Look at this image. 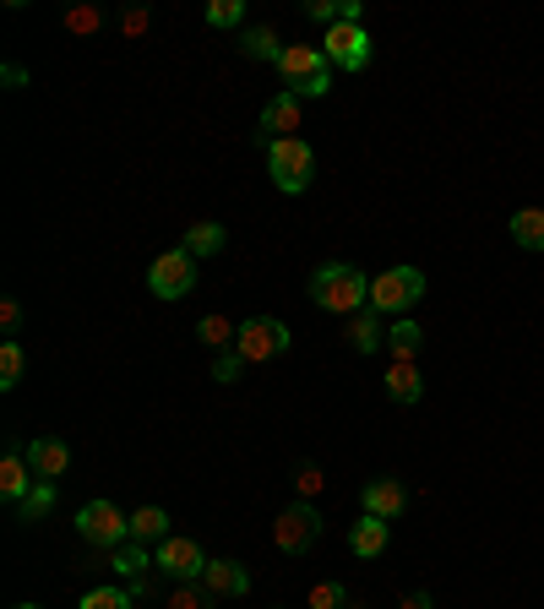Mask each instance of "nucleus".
Returning a JSON list of instances; mask_svg holds the SVG:
<instances>
[{
	"label": "nucleus",
	"instance_id": "obj_23",
	"mask_svg": "<svg viewBox=\"0 0 544 609\" xmlns=\"http://www.w3.org/2000/svg\"><path fill=\"white\" fill-rule=\"evenodd\" d=\"M180 251H186V256H197V262H202V256H218V251H223V229H218V223H191Z\"/></svg>",
	"mask_w": 544,
	"mask_h": 609
},
{
	"label": "nucleus",
	"instance_id": "obj_6",
	"mask_svg": "<svg viewBox=\"0 0 544 609\" xmlns=\"http://www.w3.org/2000/svg\"><path fill=\"white\" fill-rule=\"evenodd\" d=\"M76 534L87 544H98V549H115V544L132 539V517H121L115 501H87L76 512Z\"/></svg>",
	"mask_w": 544,
	"mask_h": 609
},
{
	"label": "nucleus",
	"instance_id": "obj_9",
	"mask_svg": "<svg viewBox=\"0 0 544 609\" xmlns=\"http://www.w3.org/2000/svg\"><path fill=\"white\" fill-rule=\"evenodd\" d=\"M153 566L164 577H175V582H202L207 555L197 539H164V544H153Z\"/></svg>",
	"mask_w": 544,
	"mask_h": 609
},
{
	"label": "nucleus",
	"instance_id": "obj_30",
	"mask_svg": "<svg viewBox=\"0 0 544 609\" xmlns=\"http://www.w3.org/2000/svg\"><path fill=\"white\" fill-rule=\"evenodd\" d=\"M305 609H348L343 582H316V588H311V599H305Z\"/></svg>",
	"mask_w": 544,
	"mask_h": 609
},
{
	"label": "nucleus",
	"instance_id": "obj_20",
	"mask_svg": "<svg viewBox=\"0 0 544 609\" xmlns=\"http://www.w3.org/2000/svg\"><path fill=\"white\" fill-rule=\"evenodd\" d=\"M132 539L136 544H164L169 539V512H164V506H142V512H132Z\"/></svg>",
	"mask_w": 544,
	"mask_h": 609
},
{
	"label": "nucleus",
	"instance_id": "obj_17",
	"mask_svg": "<svg viewBox=\"0 0 544 609\" xmlns=\"http://www.w3.org/2000/svg\"><path fill=\"white\" fill-rule=\"evenodd\" d=\"M387 398H393V403H419V398H425V370H419V365H398V359H393V365H387Z\"/></svg>",
	"mask_w": 544,
	"mask_h": 609
},
{
	"label": "nucleus",
	"instance_id": "obj_2",
	"mask_svg": "<svg viewBox=\"0 0 544 609\" xmlns=\"http://www.w3.org/2000/svg\"><path fill=\"white\" fill-rule=\"evenodd\" d=\"M278 71H283V82H289L294 98H322V93H333V61H327L316 44H289V50L278 55Z\"/></svg>",
	"mask_w": 544,
	"mask_h": 609
},
{
	"label": "nucleus",
	"instance_id": "obj_14",
	"mask_svg": "<svg viewBox=\"0 0 544 609\" xmlns=\"http://www.w3.org/2000/svg\"><path fill=\"white\" fill-rule=\"evenodd\" d=\"M294 132H300V98L294 93H278L268 109H262V136L268 141H289Z\"/></svg>",
	"mask_w": 544,
	"mask_h": 609
},
{
	"label": "nucleus",
	"instance_id": "obj_38",
	"mask_svg": "<svg viewBox=\"0 0 544 609\" xmlns=\"http://www.w3.org/2000/svg\"><path fill=\"white\" fill-rule=\"evenodd\" d=\"M17 609H39V605H17Z\"/></svg>",
	"mask_w": 544,
	"mask_h": 609
},
{
	"label": "nucleus",
	"instance_id": "obj_13",
	"mask_svg": "<svg viewBox=\"0 0 544 609\" xmlns=\"http://www.w3.org/2000/svg\"><path fill=\"white\" fill-rule=\"evenodd\" d=\"M202 588L212 599H240V594H251V571L240 560H207Z\"/></svg>",
	"mask_w": 544,
	"mask_h": 609
},
{
	"label": "nucleus",
	"instance_id": "obj_19",
	"mask_svg": "<svg viewBox=\"0 0 544 609\" xmlns=\"http://www.w3.org/2000/svg\"><path fill=\"white\" fill-rule=\"evenodd\" d=\"M109 571H121V577H147V571H153V555H147V549H142V544L136 539H126V544H115V549H109Z\"/></svg>",
	"mask_w": 544,
	"mask_h": 609
},
{
	"label": "nucleus",
	"instance_id": "obj_16",
	"mask_svg": "<svg viewBox=\"0 0 544 609\" xmlns=\"http://www.w3.org/2000/svg\"><path fill=\"white\" fill-rule=\"evenodd\" d=\"M387 544H393V528H387L381 517H359V523H354V534H348V549H354L359 560H376Z\"/></svg>",
	"mask_w": 544,
	"mask_h": 609
},
{
	"label": "nucleus",
	"instance_id": "obj_5",
	"mask_svg": "<svg viewBox=\"0 0 544 609\" xmlns=\"http://www.w3.org/2000/svg\"><path fill=\"white\" fill-rule=\"evenodd\" d=\"M316 539H322V512H316L311 501H294V506H283V512H278V523H272V544H278L283 555H305Z\"/></svg>",
	"mask_w": 544,
	"mask_h": 609
},
{
	"label": "nucleus",
	"instance_id": "obj_36",
	"mask_svg": "<svg viewBox=\"0 0 544 609\" xmlns=\"http://www.w3.org/2000/svg\"><path fill=\"white\" fill-rule=\"evenodd\" d=\"M398 609H436V599H430L425 588H414V594H404V599H398Z\"/></svg>",
	"mask_w": 544,
	"mask_h": 609
},
{
	"label": "nucleus",
	"instance_id": "obj_12",
	"mask_svg": "<svg viewBox=\"0 0 544 609\" xmlns=\"http://www.w3.org/2000/svg\"><path fill=\"white\" fill-rule=\"evenodd\" d=\"M28 469H33V479H55L71 469V447L61 441V435H39V441H28Z\"/></svg>",
	"mask_w": 544,
	"mask_h": 609
},
{
	"label": "nucleus",
	"instance_id": "obj_24",
	"mask_svg": "<svg viewBox=\"0 0 544 609\" xmlns=\"http://www.w3.org/2000/svg\"><path fill=\"white\" fill-rule=\"evenodd\" d=\"M419 343H425V333H419V322H408V316L393 327V333H387V348H393V359H398V365H414Z\"/></svg>",
	"mask_w": 544,
	"mask_h": 609
},
{
	"label": "nucleus",
	"instance_id": "obj_32",
	"mask_svg": "<svg viewBox=\"0 0 544 609\" xmlns=\"http://www.w3.org/2000/svg\"><path fill=\"white\" fill-rule=\"evenodd\" d=\"M322 484H327V479H322V469H316V463H300V469H294V490H300V501H311Z\"/></svg>",
	"mask_w": 544,
	"mask_h": 609
},
{
	"label": "nucleus",
	"instance_id": "obj_1",
	"mask_svg": "<svg viewBox=\"0 0 544 609\" xmlns=\"http://www.w3.org/2000/svg\"><path fill=\"white\" fill-rule=\"evenodd\" d=\"M311 300L333 316H359L370 305V277L354 262H327V267L311 272Z\"/></svg>",
	"mask_w": 544,
	"mask_h": 609
},
{
	"label": "nucleus",
	"instance_id": "obj_34",
	"mask_svg": "<svg viewBox=\"0 0 544 609\" xmlns=\"http://www.w3.org/2000/svg\"><path fill=\"white\" fill-rule=\"evenodd\" d=\"M66 28H71V33H93V28H98V11H93V6H82V11H66Z\"/></svg>",
	"mask_w": 544,
	"mask_h": 609
},
{
	"label": "nucleus",
	"instance_id": "obj_22",
	"mask_svg": "<svg viewBox=\"0 0 544 609\" xmlns=\"http://www.w3.org/2000/svg\"><path fill=\"white\" fill-rule=\"evenodd\" d=\"M50 512H55V484L39 479V484L17 501V523H39V517H50Z\"/></svg>",
	"mask_w": 544,
	"mask_h": 609
},
{
	"label": "nucleus",
	"instance_id": "obj_15",
	"mask_svg": "<svg viewBox=\"0 0 544 609\" xmlns=\"http://www.w3.org/2000/svg\"><path fill=\"white\" fill-rule=\"evenodd\" d=\"M33 484H39V479H33V469H28V447H11V452H6V463H0V495L17 506Z\"/></svg>",
	"mask_w": 544,
	"mask_h": 609
},
{
	"label": "nucleus",
	"instance_id": "obj_29",
	"mask_svg": "<svg viewBox=\"0 0 544 609\" xmlns=\"http://www.w3.org/2000/svg\"><path fill=\"white\" fill-rule=\"evenodd\" d=\"M169 609H212V594H207L202 582H180L169 594Z\"/></svg>",
	"mask_w": 544,
	"mask_h": 609
},
{
	"label": "nucleus",
	"instance_id": "obj_11",
	"mask_svg": "<svg viewBox=\"0 0 544 609\" xmlns=\"http://www.w3.org/2000/svg\"><path fill=\"white\" fill-rule=\"evenodd\" d=\"M359 506H365V517H381V523H393V517H404L408 506V484L393 474L370 479L365 490H359Z\"/></svg>",
	"mask_w": 544,
	"mask_h": 609
},
{
	"label": "nucleus",
	"instance_id": "obj_27",
	"mask_svg": "<svg viewBox=\"0 0 544 609\" xmlns=\"http://www.w3.org/2000/svg\"><path fill=\"white\" fill-rule=\"evenodd\" d=\"M22 370H28V348H22L17 338H6L0 343V387L11 392V387L22 381Z\"/></svg>",
	"mask_w": 544,
	"mask_h": 609
},
{
	"label": "nucleus",
	"instance_id": "obj_26",
	"mask_svg": "<svg viewBox=\"0 0 544 609\" xmlns=\"http://www.w3.org/2000/svg\"><path fill=\"white\" fill-rule=\"evenodd\" d=\"M132 605H136L132 588H121V582H104V588H87L76 609H132Z\"/></svg>",
	"mask_w": 544,
	"mask_h": 609
},
{
	"label": "nucleus",
	"instance_id": "obj_31",
	"mask_svg": "<svg viewBox=\"0 0 544 609\" xmlns=\"http://www.w3.org/2000/svg\"><path fill=\"white\" fill-rule=\"evenodd\" d=\"M240 17H245L240 0H212V6H207V22H212V28H234Z\"/></svg>",
	"mask_w": 544,
	"mask_h": 609
},
{
	"label": "nucleus",
	"instance_id": "obj_35",
	"mask_svg": "<svg viewBox=\"0 0 544 609\" xmlns=\"http://www.w3.org/2000/svg\"><path fill=\"white\" fill-rule=\"evenodd\" d=\"M0 327H6V333L22 327V305H17V300H0Z\"/></svg>",
	"mask_w": 544,
	"mask_h": 609
},
{
	"label": "nucleus",
	"instance_id": "obj_33",
	"mask_svg": "<svg viewBox=\"0 0 544 609\" xmlns=\"http://www.w3.org/2000/svg\"><path fill=\"white\" fill-rule=\"evenodd\" d=\"M240 370H245V359H240V354H234V348H229V354H218V359H212V381H223V387H229V381H234V376H240Z\"/></svg>",
	"mask_w": 544,
	"mask_h": 609
},
{
	"label": "nucleus",
	"instance_id": "obj_10",
	"mask_svg": "<svg viewBox=\"0 0 544 609\" xmlns=\"http://www.w3.org/2000/svg\"><path fill=\"white\" fill-rule=\"evenodd\" d=\"M322 55L333 61V71H365V61H370V33L359 22H338V28H327Z\"/></svg>",
	"mask_w": 544,
	"mask_h": 609
},
{
	"label": "nucleus",
	"instance_id": "obj_7",
	"mask_svg": "<svg viewBox=\"0 0 544 609\" xmlns=\"http://www.w3.org/2000/svg\"><path fill=\"white\" fill-rule=\"evenodd\" d=\"M289 348V327L278 322V316H251V322H240V338H234V354L245 359V365H268Z\"/></svg>",
	"mask_w": 544,
	"mask_h": 609
},
{
	"label": "nucleus",
	"instance_id": "obj_8",
	"mask_svg": "<svg viewBox=\"0 0 544 609\" xmlns=\"http://www.w3.org/2000/svg\"><path fill=\"white\" fill-rule=\"evenodd\" d=\"M147 288H153L158 300H180V294H191V288H197V256H186V251H164V256L147 267Z\"/></svg>",
	"mask_w": 544,
	"mask_h": 609
},
{
	"label": "nucleus",
	"instance_id": "obj_18",
	"mask_svg": "<svg viewBox=\"0 0 544 609\" xmlns=\"http://www.w3.org/2000/svg\"><path fill=\"white\" fill-rule=\"evenodd\" d=\"M348 348H354V354H376V348H381V316H376L370 305H365L359 316H348Z\"/></svg>",
	"mask_w": 544,
	"mask_h": 609
},
{
	"label": "nucleus",
	"instance_id": "obj_28",
	"mask_svg": "<svg viewBox=\"0 0 544 609\" xmlns=\"http://www.w3.org/2000/svg\"><path fill=\"white\" fill-rule=\"evenodd\" d=\"M197 338H202L207 348H234L240 327H234L229 316H202V322H197Z\"/></svg>",
	"mask_w": 544,
	"mask_h": 609
},
{
	"label": "nucleus",
	"instance_id": "obj_39",
	"mask_svg": "<svg viewBox=\"0 0 544 609\" xmlns=\"http://www.w3.org/2000/svg\"><path fill=\"white\" fill-rule=\"evenodd\" d=\"M348 609H359V605H348Z\"/></svg>",
	"mask_w": 544,
	"mask_h": 609
},
{
	"label": "nucleus",
	"instance_id": "obj_25",
	"mask_svg": "<svg viewBox=\"0 0 544 609\" xmlns=\"http://www.w3.org/2000/svg\"><path fill=\"white\" fill-rule=\"evenodd\" d=\"M240 50H245L251 61H272V66H278V55H283L289 44H278V33H272V28H251V33L240 39Z\"/></svg>",
	"mask_w": 544,
	"mask_h": 609
},
{
	"label": "nucleus",
	"instance_id": "obj_21",
	"mask_svg": "<svg viewBox=\"0 0 544 609\" xmlns=\"http://www.w3.org/2000/svg\"><path fill=\"white\" fill-rule=\"evenodd\" d=\"M512 240H517L523 251H544V207L512 212Z\"/></svg>",
	"mask_w": 544,
	"mask_h": 609
},
{
	"label": "nucleus",
	"instance_id": "obj_37",
	"mask_svg": "<svg viewBox=\"0 0 544 609\" xmlns=\"http://www.w3.org/2000/svg\"><path fill=\"white\" fill-rule=\"evenodd\" d=\"M121 28H126V33H142V28H147V11H126Z\"/></svg>",
	"mask_w": 544,
	"mask_h": 609
},
{
	"label": "nucleus",
	"instance_id": "obj_4",
	"mask_svg": "<svg viewBox=\"0 0 544 609\" xmlns=\"http://www.w3.org/2000/svg\"><path fill=\"white\" fill-rule=\"evenodd\" d=\"M419 300H425V272L419 267H387L370 277V311L376 316H404Z\"/></svg>",
	"mask_w": 544,
	"mask_h": 609
},
{
	"label": "nucleus",
	"instance_id": "obj_3",
	"mask_svg": "<svg viewBox=\"0 0 544 609\" xmlns=\"http://www.w3.org/2000/svg\"><path fill=\"white\" fill-rule=\"evenodd\" d=\"M268 169H272V186H278L283 197H300V191L316 180V153H311V141H300V136L268 141Z\"/></svg>",
	"mask_w": 544,
	"mask_h": 609
}]
</instances>
